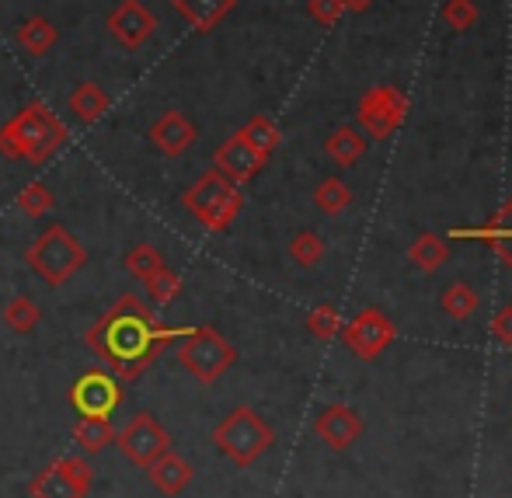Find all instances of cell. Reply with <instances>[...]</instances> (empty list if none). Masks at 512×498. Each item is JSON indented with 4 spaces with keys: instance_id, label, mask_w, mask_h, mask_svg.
<instances>
[{
    "instance_id": "cell-28",
    "label": "cell",
    "mask_w": 512,
    "mask_h": 498,
    "mask_svg": "<svg viewBox=\"0 0 512 498\" xmlns=\"http://www.w3.org/2000/svg\"><path fill=\"white\" fill-rule=\"evenodd\" d=\"M157 269H164V258L154 244H136L133 251H126V272L136 279H150Z\"/></svg>"
},
{
    "instance_id": "cell-20",
    "label": "cell",
    "mask_w": 512,
    "mask_h": 498,
    "mask_svg": "<svg viewBox=\"0 0 512 498\" xmlns=\"http://www.w3.org/2000/svg\"><path fill=\"white\" fill-rule=\"evenodd\" d=\"M328 157L331 161H338L342 168H352V164L359 161V157L366 154V133L356 126H338L335 133L328 136Z\"/></svg>"
},
{
    "instance_id": "cell-10",
    "label": "cell",
    "mask_w": 512,
    "mask_h": 498,
    "mask_svg": "<svg viewBox=\"0 0 512 498\" xmlns=\"http://www.w3.org/2000/svg\"><path fill=\"white\" fill-rule=\"evenodd\" d=\"M70 404H74V411L84 418H108L122 404V380L115 377V373L102 370V366H95V370L81 373V377L74 380V387H70Z\"/></svg>"
},
{
    "instance_id": "cell-14",
    "label": "cell",
    "mask_w": 512,
    "mask_h": 498,
    "mask_svg": "<svg viewBox=\"0 0 512 498\" xmlns=\"http://www.w3.org/2000/svg\"><path fill=\"white\" fill-rule=\"evenodd\" d=\"M150 143H154L164 157H182L185 150L196 143V126H192V119L185 112L171 108V112L154 119V126H150Z\"/></svg>"
},
{
    "instance_id": "cell-4",
    "label": "cell",
    "mask_w": 512,
    "mask_h": 498,
    "mask_svg": "<svg viewBox=\"0 0 512 498\" xmlns=\"http://www.w3.org/2000/svg\"><path fill=\"white\" fill-rule=\"evenodd\" d=\"M272 429L255 408L241 404L213 429V446L237 467H251L272 446Z\"/></svg>"
},
{
    "instance_id": "cell-27",
    "label": "cell",
    "mask_w": 512,
    "mask_h": 498,
    "mask_svg": "<svg viewBox=\"0 0 512 498\" xmlns=\"http://www.w3.org/2000/svg\"><path fill=\"white\" fill-rule=\"evenodd\" d=\"M53 202H56V196L46 182H28L18 196V209L25 216H32V220H39V216H46L49 209H53Z\"/></svg>"
},
{
    "instance_id": "cell-24",
    "label": "cell",
    "mask_w": 512,
    "mask_h": 498,
    "mask_svg": "<svg viewBox=\"0 0 512 498\" xmlns=\"http://www.w3.org/2000/svg\"><path fill=\"white\" fill-rule=\"evenodd\" d=\"M39 321H42V310H39V303H35L32 297L18 293V297L7 300V307H4V324H7L11 331H18V335H28V331H32Z\"/></svg>"
},
{
    "instance_id": "cell-7",
    "label": "cell",
    "mask_w": 512,
    "mask_h": 498,
    "mask_svg": "<svg viewBox=\"0 0 512 498\" xmlns=\"http://www.w3.org/2000/svg\"><path fill=\"white\" fill-rule=\"evenodd\" d=\"M405 115L408 95L394 88V84H377V88L363 91V98L356 105V119L370 140H387L405 122Z\"/></svg>"
},
{
    "instance_id": "cell-2",
    "label": "cell",
    "mask_w": 512,
    "mask_h": 498,
    "mask_svg": "<svg viewBox=\"0 0 512 498\" xmlns=\"http://www.w3.org/2000/svg\"><path fill=\"white\" fill-rule=\"evenodd\" d=\"M67 136L70 133L60 115L46 101H32L0 126V154L11 161L46 164L67 143Z\"/></svg>"
},
{
    "instance_id": "cell-32",
    "label": "cell",
    "mask_w": 512,
    "mask_h": 498,
    "mask_svg": "<svg viewBox=\"0 0 512 498\" xmlns=\"http://www.w3.org/2000/svg\"><path fill=\"white\" fill-rule=\"evenodd\" d=\"M478 4L474 0H446L443 4V21L453 32H467V28L478 25Z\"/></svg>"
},
{
    "instance_id": "cell-11",
    "label": "cell",
    "mask_w": 512,
    "mask_h": 498,
    "mask_svg": "<svg viewBox=\"0 0 512 498\" xmlns=\"http://www.w3.org/2000/svg\"><path fill=\"white\" fill-rule=\"evenodd\" d=\"M108 35L119 42L122 49H140L157 35V14L150 11L143 0H122L112 14H108Z\"/></svg>"
},
{
    "instance_id": "cell-9",
    "label": "cell",
    "mask_w": 512,
    "mask_h": 498,
    "mask_svg": "<svg viewBox=\"0 0 512 498\" xmlns=\"http://www.w3.org/2000/svg\"><path fill=\"white\" fill-rule=\"evenodd\" d=\"M115 446H119L122 457H126L129 464L147 471L164 450H171V436L150 411H140V415H133L119 432H115Z\"/></svg>"
},
{
    "instance_id": "cell-3",
    "label": "cell",
    "mask_w": 512,
    "mask_h": 498,
    "mask_svg": "<svg viewBox=\"0 0 512 498\" xmlns=\"http://www.w3.org/2000/svg\"><path fill=\"white\" fill-rule=\"evenodd\" d=\"M84 262H88V251L63 223H49L25 251V265L46 286H63L74 272L84 269Z\"/></svg>"
},
{
    "instance_id": "cell-22",
    "label": "cell",
    "mask_w": 512,
    "mask_h": 498,
    "mask_svg": "<svg viewBox=\"0 0 512 498\" xmlns=\"http://www.w3.org/2000/svg\"><path fill=\"white\" fill-rule=\"evenodd\" d=\"M74 443L81 446L88 457H95V453H102L108 450V446L115 443V429H112V422L108 418H77V425H74Z\"/></svg>"
},
{
    "instance_id": "cell-17",
    "label": "cell",
    "mask_w": 512,
    "mask_h": 498,
    "mask_svg": "<svg viewBox=\"0 0 512 498\" xmlns=\"http://www.w3.org/2000/svg\"><path fill=\"white\" fill-rule=\"evenodd\" d=\"M175 11L189 21L196 32H213L223 18L237 7V0H171Z\"/></svg>"
},
{
    "instance_id": "cell-15",
    "label": "cell",
    "mask_w": 512,
    "mask_h": 498,
    "mask_svg": "<svg viewBox=\"0 0 512 498\" xmlns=\"http://www.w3.org/2000/svg\"><path fill=\"white\" fill-rule=\"evenodd\" d=\"M147 478H150V485H154L161 495L175 498V495H182L185 488L192 485V464L182 457V453L164 450L161 457H157L154 464L147 467Z\"/></svg>"
},
{
    "instance_id": "cell-6",
    "label": "cell",
    "mask_w": 512,
    "mask_h": 498,
    "mask_svg": "<svg viewBox=\"0 0 512 498\" xmlns=\"http://www.w3.org/2000/svg\"><path fill=\"white\" fill-rule=\"evenodd\" d=\"M178 363L199 380V384H216L230 366L237 363V349L209 324H199L178 345Z\"/></svg>"
},
{
    "instance_id": "cell-36",
    "label": "cell",
    "mask_w": 512,
    "mask_h": 498,
    "mask_svg": "<svg viewBox=\"0 0 512 498\" xmlns=\"http://www.w3.org/2000/svg\"><path fill=\"white\" fill-rule=\"evenodd\" d=\"M345 4V11H352V14H363V11H370V4L373 0H342Z\"/></svg>"
},
{
    "instance_id": "cell-30",
    "label": "cell",
    "mask_w": 512,
    "mask_h": 498,
    "mask_svg": "<svg viewBox=\"0 0 512 498\" xmlns=\"http://www.w3.org/2000/svg\"><path fill=\"white\" fill-rule=\"evenodd\" d=\"M290 255H293V262H297V265L310 269V265H317L324 258V241L314 234V230H300V234L290 241Z\"/></svg>"
},
{
    "instance_id": "cell-29",
    "label": "cell",
    "mask_w": 512,
    "mask_h": 498,
    "mask_svg": "<svg viewBox=\"0 0 512 498\" xmlns=\"http://www.w3.org/2000/svg\"><path fill=\"white\" fill-rule=\"evenodd\" d=\"M143 286H147V293L154 297L157 303H171V300H178V293H182V276L178 272H171L168 265L164 269H157L150 279H143Z\"/></svg>"
},
{
    "instance_id": "cell-35",
    "label": "cell",
    "mask_w": 512,
    "mask_h": 498,
    "mask_svg": "<svg viewBox=\"0 0 512 498\" xmlns=\"http://www.w3.org/2000/svg\"><path fill=\"white\" fill-rule=\"evenodd\" d=\"M492 331H495V338H499L502 345H512V307H502L499 314H495Z\"/></svg>"
},
{
    "instance_id": "cell-21",
    "label": "cell",
    "mask_w": 512,
    "mask_h": 498,
    "mask_svg": "<svg viewBox=\"0 0 512 498\" xmlns=\"http://www.w3.org/2000/svg\"><path fill=\"white\" fill-rule=\"evenodd\" d=\"M18 46L25 49V53H32V56H46L49 49L56 46V28H53V21L49 18H42V14H32V18H25L18 25Z\"/></svg>"
},
{
    "instance_id": "cell-5",
    "label": "cell",
    "mask_w": 512,
    "mask_h": 498,
    "mask_svg": "<svg viewBox=\"0 0 512 498\" xmlns=\"http://www.w3.org/2000/svg\"><path fill=\"white\" fill-rule=\"evenodd\" d=\"M182 206L203 223L206 230L220 234L227 230L230 223L237 220L244 206V196H241V185L227 182L216 168H209L206 175H199V182H192L182 196Z\"/></svg>"
},
{
    "instance_id": "cell-23",
    "label": "cell",
    "mask_w": 512,
    "mask_h": 498,
    "mask_svg": "<svg viewBox=\"0 0 512 498\" xmlns=\"http://www.w3.org/2000/svg\"><path fill=\"white\" fill-rule=\"evenodd\" d=\"M237 133H241L244 140H248L255 150H262L265 157H269L272 150H276L279 143H283V133H279V126L269 119V115H255V119L244 122V126L237 129Z\"/></svg>"
},
{
    "instance_id": "cell-34",
    "label": "cell",
    "mask_w": 512,
    "mask_h": 498,
    "mask_svg": "<svg viewBox=\"0 0 512 498\" xmlns=\"http://www.w3.org/2000/svg\"><path fill=\"white\" fill-rule=\"evenodd\" d=\"M307 11H310V18L317 21V25H338V18L345 14V4L342 0H310L307 4Z\"/></svg>"
},
{
    "instance_id": "cell-12",
    "label": "cell",
    "mask_w": 512,
    "mask_h": 498,
    "mask_svg": "<svg viewBox=\"0 0 512 498\" xmlns=\"http://www.w3.org/2000/svg\"><path fill=\"white\" fill-rule=\"evenodd\" d=\"M265 164H269V157H265L262 150L251 147L241 133H234L230 140H223L220 147H216V154H213V168L234 185L251 182V178H255Z\"/></svg>"
},
{
    "instance_id": "cell-33",
    "label": "cell",
    "mask_w": 512,
    "mask_h": 498,
    "mask_svg": "<svg viewBox=\"0 0 512 498\" xmlns=\"http://www.w3.org/2000/svg\"><path fill=\"white\" fill-rule=\"evenodd\" d=\"M307 328H310V335H317L321 342H328V338H335L338 331H342V317H338L335 307H328V303H324V307L310 310Z\"/></svg>"
},
{
    "instance_id": "cell-19",
    "label": "cell",
    "mask_w": 512,
    "mask_h": 498,
    "mask_svg": "<svg viewBox=\"0 0 512 498\" xmlns=\"http://www.w3.org/2000/svg\"><path fill=\"white\" fill-rule=\"evenodd\" d=\"M108 95L102 91V84L95 81H84L74 88V95H70V112L77 115V122H84V126H95L98 119L108 112Z\"/></svg>"
},
{
    "instance_id": "cell-13",
    "label": "cell",
    "mask_w": 512,
    "mask_h": 498,
    "mask_svg": "<svg viewBox=\"0 0 512 498\" xmlns=\"http://www.w3.org/2000/svg\"><path fill=\"white\" fill-rule=\"evenodd\" d=\"M391 342H394V324L373 307L363 310V314L345 328V345L363 359L380 356V349H387Z\"/></svg>"
},
{
    "instance_id": "cell-26",
    "label": "cell",
    "mask_w": 512,
    "mask_h": 498,
    "mask_svg": "<svg viewBox=\"0 0 512 498\" xmlns=\"http://www.w3.org/2000/svg\"><path fill=\"white\" fill-rule=\"evenodd\" d=\"M314 202L328 216H335V213H342V209L352 202V192H349V185H345L342 178H324V182L314 189Z\"/></svg>"
},
{
    "instance_id": "cell-25",
    "label": "cell",
    "mask_w": 512,
    "mask_h": 498,
    "mask_svg": "<svg viewBox=\"0 0 512 498\" xmlns=\"http://www.w3.org/2000/svg\"><path fill=\"white\" fill-rule=\"evenodd\" d=\"M411 262L418 265V269H425V272H432L436 265H443L446 258H450V248H446V241L443 237H436V234H422L415 244H411Z\"/></svg>"
},
{
    "instance_id": "cell-1",
    "label": "cell",
    "mask_w": 512,
    "mask_h": 498,
    "mask_svg": "<svg viewBox=\"0 0 512 498\" xmlns=\"http://www.w3.org/2000/svg\"><path fill=\"white\" fill-rule=\"evenodd\" d=\"M189 331L192 328L164 324L136 293H122L84 331V345L102 359L108 373H115L122 384H129V380H140L164 356V349L171 342H178V338H185Z\"/></svg>"
},
{
    "instance_id": "cell-31",
    "label": "cell",
    "mask_w": 512,
    "mask_h": 498,
    "mask_svg": "<svg viewBox=\"0 0 512 498\" xmlns=\"http://www.w3.org/2000/svg\"><path fill=\"white\" fill-rule=\"evenodd\" d=\"M443 307L450 317H457V321H464V317H471L474 310H478V293L471 290V286L457 283L450 286V290L443 293Z\"/></svg>"
},
{
    "instance_id": "cell-8",
    "label": "cell",
    "mask_w": 512,
    "mask_h": 498,
    "mask_svg": "<svg viewBox=\"0 0 512 498\" xmlns=\"http://www.w3.org/2000/svg\"><path fill=\"white\" fill-rule=\"evenodd\" d=\"M95 485V467L84 457H60L46 464L28 485L32 498H84Z\"/></svg>"
},
{
    "instance_id": "cell-18",
    "label": "cell",
    "mask_w": 512,
    "mask_h": 498,
    "mask_svg": "<svg viewBox=\"0 0 512 498\" xmlns=\"http://www.w3.org/2000/svg\"><path fill=\"white\" fill-rule=\"evenodd\" d=\"M453 237H481V241H495L502 251V258L512 265V196L506 206L495 213V220H488L478 230H453Z\"/></svg>"
},
{
    "instance_id": "cell-16",
    "label": "cell",
    "mask_w": 512,
    "mask_h": 498,
    "mask_svg": "<svg viewBox=\"0 0 512 498\" xmlns=\"http://www.w3.org/2000/svg\"><path fill=\"white\" fill-rule=\"evenodd\" d=\"M317 436L328 446H335V450H342L359 436V415L352 408H345V404H331L317 418Z\"/></svg>"
}]
</instances>
